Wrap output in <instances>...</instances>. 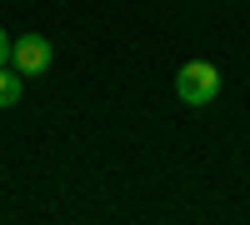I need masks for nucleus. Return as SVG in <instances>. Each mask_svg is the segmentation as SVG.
<instances>
[{
	"mask_svg": "<svg viewBox=\"0 0 250 225\" xmlns=\"http://www.w3.org/2000/svg\"><path fill=\"white\" fill-rule=\"evenodd\" d=\"M0 65H10V40H5V30H0Z\"/></svg>",
	"mask_w": 250,
	"mask_h": 225,
	"instance_id": "obj_4",
	"label": "nucleus"
},
{
	"mask_svg": "<svg viewBox=\"0 0 250 225\" xmlns=\"http://www.w3.org/2000/svg\"><path fill=\"white\" fill-rule=\"evenodd\" d=\"M10 65H15L20 75L50 70V40H45V35H20V40H10Z\"/></svg>",
	"mask_w": 250,
	"mask_h": 225,
	"instance_id": "obj_2",
	"label": "nucleus"
},
{
	"mask_svg": "<svg viewBox=\"0 0 250 225\" xmlns=\"http://www.w3.org/2000/svg\"><path fill=\"white\" fill-rule=\"evenodd\" d=\"M15 100H20V70L0 65V105H15Z\"/></svg>",
	"mask_w": 250,
	"mask_h": 225,
	"instance_id": "obj_3",
	"label": "nucleus"
},
{
	"mask_svg": "<svg viewBox=\"0 0 250 225\" xmlns=\"http://www.w3.org/2000/svg\"><path fill=\"white\" fill-rule=\"evenodd\" d=\"M175 95L185 100V105H210V100L220 95V70L210 65V60H185L180 75H175Z\"/></svg>",
	"mask_w": 250,
	"mask_h": 225,
	"instance_id": "obj_1",
	"label": "nucleus"
}]
</instances>
